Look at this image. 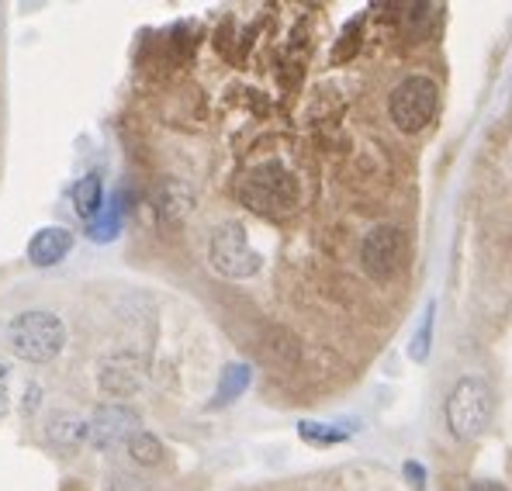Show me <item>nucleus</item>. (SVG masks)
Wrapping results in <instances>:
<instances>
[{"mask_svg":"<svg viewBox=\"0 0 512 491\" xmlns=\"http://www.w3.org/2000/svg\"><path fill=\"white\" fill-rule=\"evenodd\" d=\"M495 412L492 384L481 377H461L447 395V429L454 440L471 443L488 429Z\"/></svg>","mask_w":512,"mask_h":491,"instance_id":"1","label":"nucleus"},{"mask_svg":"<svg viewBox=\"0 0 512 491\" xmlns=\"http://www.w3.org/2000/svg\"><path fill=\"white\" fill-rule=\"evenodd\" d=\"M7 343L28 364H49L66 346V326L52 312H21L7 326Z\"/></svg>","mask_w":512,"mask_h":491,"instance_id":"2","label":"nucleus"},{"mask_svg":"<svg viewBox=\"0 0 512 491\" xmlns=\"http://www.w3.org/2000/svg\"><path fill=\"white\" fill-rule=\"evenodd\" d=\"M239 201H243L246 208H253L256 215H267V218L288 215L298 201V184L281 163H263V166H253L243 177V184H239Z\"/></svg>","mask_w":512,"mask_h":491,"instance_id":"3","label":"nucleus"},{"mask_svg":"<svg viewBox=\"0 0 512 491\" xmlns=\"http://www.w3.org/2000/svg\"><path fill=\"white\" fill-rule=\"evenodd\" d=\"M436 104H440V90L429 77H409L402 80L388 97V115L395 128L402 132H419L433 122Z\"/></svg>","mask_w":512,"mask_h":491,"instance_id":"4","label":"nucleus"},{"mask_svg":"<svg viewBox=\"0 0 512 491\" xmlns=\"http://www.w3.org/2000/svg\"><path fill=\"white\" fill-rule=\"evenodd\" d=\"M208 256H212V267L218 274L225 277H236V281H243V277H253L256 270H260V253L250 246V239H246V229L239 222H225L222 229L212 236V249H208Z\"/></svg>","mask_w":512,"mask_h":491,"instance_id":"5","label":"nucleus"},{"mask_svg":"<svg viewBox=\"0 0 512 491\" xmlns=\"http://www.w3.org/2000/svg\"><path fill=\"white\" fill-rule=\"evenodd\" d=\"M405 260V236L395 225H378L367 232L364 246H360V263H364L367 277L374 281H391L402 270Z\"/></svg>","mask_w":512,"mask_h":491,"instance_id":"6","label":"nucleus"},{"mask_svg":"<svg viewBox=\"0 0 512 491\" xmlns=\"http://www.w3.org/2000/svg\"><path fill=\"white\" fill-rule=\"evenodd\" d=\"M139 433V415L125 405H104L94 412V419L87 422V440L97 450H115L125 447L132 436Z\"/></svg>","mask_w":512,"mask_h":491,"instance_id":"7","label":"nucleus"},{"mask_svg":"<svg viewBox=\"0 0 512 491\" xmlns=\"http://www.w3.org/2000/svg\"><path fill=\"white\" fill-rule=\"evenodd\" d=\"M70 249H73V236L66 229H42L39 236L28 243V260H32L35 267H56Z\"/></svg>","mask_w":512,"mask_h":491,"instance_id":"8","label":"nucleus"},{"mask_svg":"<svg viewBox=\"0 0 512 491\" xmlns=\"http://www.w3.org/2000/svg\"><path fill=\"white\" fill-rule=\"evenodd\" d=\"M73 205L84 218H94L97 208H101V177L97 173H87L84 180L77 184V191H73Z\"/></svg>","mask_w":512,"mask_h":491,"instance_id":"9","label":"nucleus"},{"mask_svg":"<svg viewBox=\"0 0 512 491\" xmlns=\"http://www.w3.org/2000/svg\"><path fill=\"white\" fill-rule=\"evenodd\" d=\"M52 440L63 443V447H77V443L87 440V426L73 415H63V419L52 422Z\"/></svg>","mask_w":512,"mask_h":491,"instance_id":"10","label":"nucleus"},{"mask_svg":"<svg viewBox=\"0 0 512 491\" xmlns=\"http://www.w3.org/2000/svg\"><path fill=\"white\" fill-rule=\"evenodd\" d=\"M125 447H128V453H132L135 460H139V464H160V457H163L160 440H156V436H149V433H135Z\"/></svg>","mask_w":512,"mask_h":491,"instance_id":"11","label":"nucleus"},{"mask_svg":"<svg viewBox=\"0 0 512 491\" xmlns=\"http://www.w3.org/2000/svg\"><path fill=\"white\" fill-rule=\"evenodd\" d=\"M346 429H333V426H319V422H301V440L319 443V447H329V443L346 440Z\"/></svg>","mask_w":512,"mask_h":491,"instance_id":"12","label":"nucleus"},{"mask_svg":"<svg viewBox=\"0 0 512 491\" xmlns=\"http://www.w3.org/2000/svg\"><path fill=\"white\" fill-rule=\"evenodd\" d=\"M246 384H250V370H246V367H229L222 391H218V402H229V398H232V395H239V391H243Z\"/></svg>","mask_w":512,"mask_h":491,"instance_id":"13","label":"nucleus"},{"mask_svg":"<svg viewBox=\"0 0 512 491\" xmlns=\"http://www.w3.org/2000/svg\"><path fill=\"white\" fill-rule=\"evenodd\" d=\"M429 336H433V315H426L423 329H419L416 343H412V360H426V343H429Z\"/></svg>","mask_w":512,"mask_h":491,"instance_id":"14","label":"nucleus"},{"mask_svg":"<svg viewBox=\"0 0 512 491\" xmlns=\"http://www.w3.org/2000/svg\"><path fill=\"white\" fill-rule=\"evenodd\" d=\"M7 409V367H0V412Z\"/></svg>","mask_w":512,"mask_h":491,"instance_id":"15","label":"nucleus"},{"mask_svg":"<svg viewBox=\"0 0 512 491\" xmlns=\"http://www.w3.org/2000/svg\"><path fill=\"white\" fill-rule=\"evenodd\" d=\"M468 491H506L502 485H495V481H474Z\"/></svg>","mask_w":512,"mask_h":491,"instance_id":"16","label":"nucleus"}]
</instances>
